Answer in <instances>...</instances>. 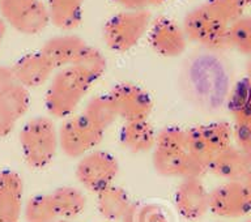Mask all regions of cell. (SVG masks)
<instances>
[{"instance_id": "cell-13", "label": "cell", "mask_w": 251, "mask_h": 222, "mask_svg": "<svg viewBox=\"0 0 251 222\" xmlns=\"http://www.w3.org/2000/svg\"><path fill=\"white\" fill-rule=\"evenodd\" d=\"M149 43L156 54L164 58H178L187 49L188 38L182 25L169 17H160L151 24Z\"/></svg>"}, {"instance_id": "cell-8", "label": "cell", "mask_w": 251, "mask_h": 222, "mask_svg": "<svg viewBox=\"0 0 251 222\" xmlns=\"http://www.w3.org/2000/svg\"><path fill=\"white\" fill-rule=\"evenodd\" d=\"M0 17L25 35L39 34L50 24L46 4L41 0H0Z\"/></svg>"}, {"instance_id": "cell-21", "label": "cell", "mask_w": 251, "mask_h": 222, "mask_svg": "<svg viewBox=\"0 0 251 222\" xmlns=\"http://www.w3.org/2000/svg\"><path fill=\"white\" fill-rule=\"evenodd\" d=\"M59 219L74 220L85 211L86 197L81 190L72 186H62L51 192Z\"/></svg>"}, {"instance_id": "cell-36", "label": "cell", "mask_w": 251, "mask_h": 222, "mask_svg": "<svg viewBox=\"0 0 251 222\" xmlns=\"http://www.w3.org/2000/svg\"><path fill=\"white\" fill-rule=\"evenodd\" d=\"M247 77L251 78V56H250V60L247 63Z\"/></svg>"}, {"instance_id": "cell-18", "label": "cell", "mask_w": 251, "mask_h": 222, "mask_svg": "<svg viewBox=\"0 0 251 222\" xmlns=\"http://www.w3.org/2000/svg\"><path fill=\"white\" fill-rule=\"evenodd\" d=\"M121 144L128 152L139 153L151 152L156 147L157 131L148 119L125 122L121 128Z\"/></svg>"}, {"instance_id": "cell-31", "label": "cell", "mask_w": 251, "mask_h": 222, "mask_svg": "<svg viewBox=\"0 0 251 222\" xmlns=\"http://www.w3.org/2000/svg\"><path fill=\"white\" fill-rule=\"evenodd\" d=\"M16 123L17 121L15 118L0 106V137L8 136L15 129Z\"/></svg>"}, {"instance_id": "cell-2", "label": "cell", "mask_w": 251, "mask_h": 222, "mask_svg": "<svg viewBox=\"0 0 251 222\" xmlns=\"http://www.w3.org/2000/svg\"><path fill=\"white\" fill-rule=\"evenodd\" d=\"M93 81H90L75 66L55 71L47 86L45 105L49 115L56 119H66L84 101Z\"/></svg>"}, {"instance_id": "cell-7", "label": "cell", "mask_w": 251, "mask_h": 222, "mask_svg": "<svg viewBox=\"0 0 251 222\" xmlns=\"http://www.w3.org/2000/svg\"><path fill=\"white\" fill-rule=\"evenodd\" d=\"M187 131V149L201 164L209 165L233 141V128L226 122H212L195 125Z\"/></svg>"}, {"instance_id": "cell-12", "label": "cell", "mask_w": 251, "mask_h": 222, "mask_svg": "<svg viewBox=\"0 0 251 222\" xmlns=\"http://www.w3.org/2000/svg\"><path fill=\"white\" fill-rule=\"evenodd\" d=\"M174 200L176 212L186 221H200L209 212V191L199 176L180 179Z\"/></svg>"}, {"instance_id": "cell-40", "label": "cell", "mask_w": 251, "mask_h": 222, "mask_svg": "<svg viewBox=\"0 0 251 222\" xmlns=\"http://www.w3.org/2000/svg\"><path fill=\"white\" fill-rule=\"evenodd\" d=\"M242 222H251V219H247V220H245V221H242Z\"/></svg>"}, {"instance_id": "cell-27", "label": "cell", "mask_w": 251, "mask_h": 222, "mask_svg": "<svg viewBox=\"0 0 251 222\" xmlns=\"http://www.w3.org/2000/svg\"><path fill=\"white\" fill-rule=\"evenodd\" d=\"M227 43L231 49L251 56V16H241L230 24Z\"/></svg>"}, {"instance_id": "cell-34", "label": "cell", "mask_w": 251, "mask_h": 222, "mask_svg": "<svg viewBox=\"0 0 251 222\" xmlns=\"http://www.w3.org/2000/svg\"><path fill=\"white\" fill-rule=\"evenodd\" d=\"M5 29H7V24L4 23V20L0 17V46L3 43L4 35H5Z\"/></svg>"}, {"instance_id": "cell-20", "label": "cell", "mask_w": 251, "mask_h": 222, "mask_svg": "<svg viewBox=\"0 0 251 222\" xmlns=\"http://www.w3.org/2000/svg\"><path fill=\"white\" fill-rule=\"evenodd\" d=\"M96 195H97L98 212L107 221L121 222L126 212L128 211V208L132 204V201L129 200L128 194L115 184L103 188Z\"/></svg>"}, {"instance_id": "cell-1", "label": "cell", "mask_w": 251, "mask_h": 222, "mask_svg": "<svg viewBox=\"0 0 251 222\" xmlns=\"http://www.w3.org/2000/svg\"><path fill=\"white\" fill-rule=\"evenodd\" d=\"M152 164L157 174L166 178H191L208 173L207 165L201 164L187 149V136L179 131H166L157 137L152 150Z\"/></svg>"}, {"instance_id": "cell-5", "label": "cell", "mask_w": 251, "mask_h": 222, "mask_svg": "<svg viewBox=\"0 0 251 222\" xmlns=\"http://www.w3.org/2000/svg\"><path fill=\"white\" fill-rule=\"evenodd\" d=\"M151 24V12L147 8L123 9L106 21L102 31L103 43L114 52H127L148 33Z\"/></svg>"}, {"instance_id": "cell-17", "label": "cell", "mask_w": 251, "mask_h": 222, "mask_svg": "<svg viewBox=\"0 0 251 222\" xmlns=\"http://www.w3.org/2000/svg\"><path fill=\"white\" fill-rule=\"evenodd\" d=\"M88 43L78 35L66 33L55 35L43 43L42 51L56 70L74 66Z\"/></svg>"}, {"instance_id": "cell-10", "label": "cell", "mask_w": 251, "mask_h": 222, "mask_svg": "<svg viewBox=\"0 0 251 222\" xmlns=\"http://www.w3.org/2000/svg\"><path fill=\"white\" fill-rule=\"evenodd\" d=\"M209 212L230 220L250 215L251 188L246 182H223L209 191Z\"/></svg>"}, {"instance_id": "cell-35", "label": "cell", "mask_w": 251, "mask_h": 222, "mask_svg": "<svg viewBox=\"0 0 251 222\" xmlns=\"http://www.w3.org/2000/svg\"><path fill=\"white\" fill-rule=\"evenodd\" d=\"M149 5H161V4L166 3L168 0H148Z\"/></svg>"}, {"instance_id": "cell-38", "label": "cell", "mask_w": 251, "mask_h": 222, "mask_svg": "<svg viewBox=\"0 0 251 222\" xmlns=\"http://www.w3.org/2000/svg\"><path fill=\"white\" fill-rule=\"evenodd\" d=\"M243 3H245V5L247 7H251V0H243Z\"/></svg>"}, {"instance_id": "cell-39", "label": "cell", "mask_w": 251, "mask_h": 222, "mask_svg": "<svg viewBox=\"0 0 251 222\" xmlns=\"http://www.w3.org/2000/svg\"><path fill=\"white\" fill-rule=\"evenodd\" d=\"M54 222H74V221H72V220H63V219H59V220H56V221H54Z\"/></svg>"}, {"instance_id": "cell-25", "label": "cell", "mask_w": 251, "mask_h": 222, "mask_svg": "<svg viewBox=\"0 0 251 222\" xmlns=\"http://www.w3.org/2000/svg\"><path fill=\"white\" fill-rule=\"evenodd\" d=\"M23 213L26 222H54L59 220L51 194H38L27 199Z\"/></svg>"}, {"instance_id": "cell-22", "label": "cell", "mask_w": 251, "mask_h": 222, "mask_svg": "<svg viewBox=\"0 0 251 222\" xmlns=\"http://www.w3.org/2000/svg\"><path fill=\"white\" fill-rule=\"evenodd\" d=\"M82 114L102 131H106L119 118L110 94H98L90 98Z\"/></svg>"}, {"instance_id": "cell-30", "label": "cell", "mask_w": 251, "mask_h": 222, "mask_svg": "<svg viewBox=\"0 0 251 222\" xmlns=\"http://www.w3.org/2000/svg\"><path fill=\"white\" fill-rule=\"evenodd\" d=\"M137 222H169L168 216L158 204H139Z\"/></svg>"}, {"instance_id": "cell-14", "label": "cell", "mask_w": 251, "mask_h": 222, "mask_svg": "<svg viewBox=\"0 0 251 222\" xmlns=\"http://www.w3.org/2000/svg\"><path fill=\"white\" fill-rule=\"evenodd\" d=\"M208 172L224 182H245L251 172V153L231 144L209 162Z\"/></svg>"}, {"instance_id": "cell-9", "label": "cell", "mask_w": 251, "mask_h": 222, "mask_svg": "<svg viewBox=\"0 0 251 222\" xmlns=\"http://www.w3.org/2000/svg\"><path fill=\"white\" fill-rule=\"evenodd\" d=\"M118 173L119 164L117 158L111 153L97 149L80 157L75 169L78 183L94 194L114 184Z\"/></svg>"}, {"instance_id": "cell-15", "label": "cell", "mask_w": 251, "mask_h": 222, "mask_svg": "<svg viewBox=\"0 0 251 222\" xmlns=\"http://www.w3.org/2000/svg\"><path fill=\"white\" fill-rule=\"evenodd\" d=\"M55 71L56 68L41 50L24 55L12 66L15 80L27 89L38 88L50 81Z\"/></svg>"}, {"instance_id": "cell-19", "label": "cell", "mask_w": 251, "mask_h": 222, "mask_svg": "<svg viewBox=\"0 0 251 222\" xmlns=\"http://www.w3.org/2000/svg\"><path fill=\"white\" fill-rule=\"evenodd\" d=\"M85 0H47L50 24L63 31H71L81 24Z\"/></svg>"}, {"instance_id": "cell-33", "label": "cell", "mask_w": 251, "mask_h": 222, "mask_svg": "<svg viewBox=\"0 0 251 222\" xmlns=\"http://www.w3.org/2000/svg\"><path fill=\"white\" fill-rule=\"evenodd\" d=\"M15 80L13 72H12V67L0 66V90L4 89L5 86L12 84Z\"/></svg>"}, {"instance_id": "cell-26", "label": "cell", "mask_w": 251, "mask_h": 222, "mask_svg": "<svg viewBox=\"0 0 251 222\" xmlns=\"http://www.w3.org/2000/svg\"><path fill=\"white\" fill-rule=\"evenodd\" d=\"M74 66L81 71L82 74L94 84L98 78L102 77V74H105L107 63H106L105 56L101 51L88 45L81 52V55L78 56L77 60L75 62Z\"/></svg>"}, {"instance_id": "cell-11", "label": "cell", "mask_w": 251, "mask_h": 222, "mask_svg": "<svg viewBox=\"0 0 251 222\" xmlns=\"http://www.w3.org/2000/svg\"><path fill=\"white\" fill-rule=\"evenodd\" d=\"M110 97L118 111V117L125 122L149 119L153 101L147 90L129 82H121L111 88Z\"/></svg>"}, {"instance_id": "cell-4", "label": "cell", "mask_w": 251, "mask_h": 222, "mask_svg": "<svg viewBox=\"0 0 251 222\" xmlns=\"http://www.w3.org/2000/svg\"><path fill=\"white\" fill-rule=\"evenodd\" d=\"M182 26L188 41L207 50H224L229 47L227 33L230 24L207 1L188 11Z\"/></svg>"}, {"instance_id": "cell-23", "label": "cell", "mask_w": 251, "mask_h": 222, "mask_svg": "<svg viewBox=\"0 0 251 222\" xmlns=\"http://www.w3.org/2000/svg\"><path fill=\"white\" fill-rule=\"evenodd\" d=\"M227 110L234 122L251 119V78L243 77L235 82L227 99Z\"/></svg>"}, {"instance_id": "cell-32", "label": "cell", "mask_w": 251, "mask_h": 222, "mask_svg": "<svg viewBox=\"0 0 251 222\" xmlns=\"http://www.w3.org/2000/svg\"><path fill=\"white\" fill-rule=\"evenodd\" d=\"M123 9H143L149 7L148 0H111Z\"/></svg>"}, {"instance_id": "cell-16", "label": "cell", "mask_w": 251, "mask_h": 222, "mask_svg": "<svg viewBox=\"0 0 251 222\" xmlns=\"http://www.w3.org/2000/svg\"><path fill=\"white\" fill-rule=\"evenodd\" d=\"M23 178L13 170L0 172V222H19L24 211Z\"/></svg>"}, {"instance_id": "cell-29", "label": "cell", "mask_w": 251, "mask_h": 222, "mask_svg": "<svg viewBox=\"0 0 251 222\" xmlns=\"http://www.w3.org/2000/svg\"><path fill=\"white\" fill-rule=\"evenodd\" d=\"M233 128V140L238 148L251 153V119L250 121L234 122Z\"/></svg>"}, {"instance_id": "cell-6", "label": "cell", "mask_w": 251, "mask_h": 222, "mask_svg": "<svg viewBox=\"0 0 251 222\" xmlns=\"http://www.w3.org/2000/svg\"><path fill=\"white\" fill-rule=\"evenodd\" d=\"M58 131L59 149L70 158H80L94 150L105 135L82 113L66 118Z\"/></svg>"}, {"instance_id": "cell-3", "label": "cell", "mask_w": 251, "mask_h": 222, "mask_svg": "<svg viewBox=\"0 0 251 222\" xmlns=\"http://www.w3.org/2000/svg\"><path fill=\"white\" fill-rule=\"evenodd\" d=\"M24 161L31 169H45L54 161L59 149V131L50 117H34L20 131Z\"/></svg>"}, {"instance_id": "cell-28", "label": "cell", "mask_w": 251, "mask_h": 222, "mask_svg": "<svg viewBox=\"0 0 251 222\" xmlns=\"http://www.w3.org/2000/svg\"><path fill=\"white\" fill-rule=\"evenodd\" d=\"M207 3L213 7L227 23H234L235 20L243 16L246 5L243 0H207Z\"/></svg>"}, {"instance_id": "cell-24", "label": "cell", "mask_w": 251, "mask_h": 222, "mask_svg": "<svg viewBox=\"0 0 251 222\" xmlns=\"http://www.w3.org/2000/svg\"><path fill=\"white\" fill-rule=\"evenodd\" d=\"M0 106L7 110L16 121H19L30 107L29 89L17 81H13L0 90Z\"/></svg>"}, {"instance_id": "cell-37", "label": "cell", "mask_w": 251, "mask_h": 222, "mask_svg": "<svg viewBox=\"0 0 251 222\" xmlns=\"http://www.w3.org/2000/svg\"><path fill=\"white\" fill-rule=\"evenodd\" d=\"M245 182H246L247 186H249V187L251 188V172H250V174L247 175V178H246V180H245Z\"/></svg>"}]
</instances>
